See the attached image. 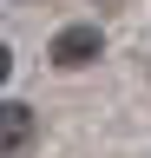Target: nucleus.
Wrapping results in <instances>:
<instances>
[{
	"label": "nucleus",
	"instance_id": "obj_1",
	"mask_svg": "<svg viewBox=\"0 0 151 158\" xmlns=\"http://www.w3.org/2000/svg\"><path fill=\"white\" fill-rule=\"evenodd\" d=\"M99 59V27H66L59 40H53V66H66V73H79Z\"/></svg>",
	"mask_w": 151,
	"mask_h": 158
},
{
	"label": "nucleus",
	"instance_id": "obj_2",
	"mask_svg": "<svg viewBox=\"0 0 151 158\" xmlns=\"http://www.w3.org/2000/svg\"><path fill=\"white\" fill-rule=\"evenodd\" d=\"M26 132H33L26 106H7V152H20V145H26Z\"/></svg>",
	"mask_w": 151,
	"mask_h": 158
}]
</instances>
